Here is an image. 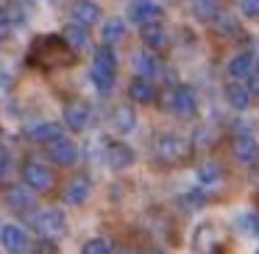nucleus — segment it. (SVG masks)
Segmentation results:
<instances>
[{"label": "nucleus", "mask_w": 259, "mask_h": 254, "mask_svg": "<svg viewBox=\"0 0 259 254\" xmlns=\"http://www.w3.org/2000/svg\"><path fill=\"white\" fill-rule=\"evenodd\" d=\"M114 76H117V56H114L112 45H98L95 53H92V67H90L92 87L106 95L114 87Z\"/></svg>", "instance_id": "nucleus-1"}, {"label": "nucleus", "mask_w": 259, "mask_h": 254, "mask_svg": "<svg viewBox=\"0 0 259 254\" xmlns=\"http://www.w3.org/2000/svg\"><path fill=\"white\" fill-rule=\"evenodd\" d=\"M187 151H190V142L181 134H173V131H164L153 140V154L162 165H179L187 157Z\"/></svg>", "instance_id": "nucleus-2"}, {"label": "nucleus", "mask_w": 259, "mask_h": 254, "mask_svg": "<svg viewBox=\"0 0 259 254\" xmlns=\"http://www.w3.org/2000/svg\"><path fill=\"white\" fill-rule=\"evenodd\" d=\"M198 254H223L226 248V229L218 221H206L195 229V240H192Z\"/></svg>", "instance_id": "nucleus-3"}, {"label": "nucleus", "mask_w": 259, "mask_h": 254, "mask_svg": "<svg viewBox=\"0 0 259 254\" xmlns=\"http://www.w3.org/2000/svg\"><path fill=\"white\" fill-rule=\"evenodd\" d=\"M70 56H73V51L62 37H42L34 45V59L42 64H64L70 62Z\"/></svg>", "instance_id": "nucleus-4"}, {"label": "nucleus", "mask_w": 259, "mask_h": 254, "mask_svg": "<svg viewBox=\"0 0 259 254\" xmlns=\"http://www.w3.org/2000/svg\"><path fill=\"white\" fill-rule=\"evenodd\" d=\"M34 229L36 235H42L45 240H56V237L64 235L67 229V221H64L62 209H39L34 215Z\"/></svg>", "instance_id": "nucleus-5"}, {"label": "nucleus", "mask_w": 259, "mask_h": 254, "mask_svg": "<svg viewBox=\"0 0 259 254\" xmlns=\"http://www.w3.org/2000/svg\"><path fill=\"white\" fill-rule=\"evenodd\" d=\"M167 106L173 115H179V118H195L198 112V95L195 90H192L190 84H179L170 90L167 95Z\"/></svg>", "instance_id": "nucleus-6"}, {"label": "nucleus", "mask_w": 259, "mask_h": 254, "mask_svg": "<svg viewBox=\"0 0 259 254\" xmlns=\"http://www.w3.org/2000/svg\"><path fill=\"white\" fill-rule=\"evenodd\" d=\"M20 176H23V185L28 187L31 193H42L51 187L53 176H51V168H48L45 162H39V159H28V162L23 165V170H20Z\"/></svg>", "instance_id": "nucleus-7"}, {"label": "nucleus", "mask_w": 259, "mask_h": 254, "mask_svg": "<svg viewBox=\"0 0 259 254\" xmlns=\"http://www.w3.org/2000/svg\"><path fill=\"white\" fill-rule=\"evenodd\" d=\"M0 246L6 254H25L28 251V232L23 229L20 224H0Z\"/></svg>", "instance_id": "nucleus-8"}, {"label": "nucleus", "mask_w": 259, "mask_h": 254, "mask_svg": "<svg viewBox=\"0 0 259 254\" xmlns=\"http://www.w3.org/2000/svg\"><path fill=\"white\" fill-rule=\"evenodd\" d=\"M231 154H234V159L240 165H256L259 162V140L253 134H248V131H242V134L234 137V142H231Z\"/></svg>", "instance_id": "nucleus-9"}, {"label": "nucleus", "mask_w": 259, "mask_h": 254, "mask_svg": "<svg viewBox=\"0 0 259 254\" xmlns=\"http://www.w3.org/2000/svg\"><path fill=\"white\" fill-rule=\"evenodd\" d=\"M62 118H64V126H67V129L84 131V129H90V126H92V109L87 106V103H81V101H73V103L64 106Z\"/></svg>", "instance_id": "nucleus-10"}, {"label": "nucleus", "mask_w": 259, "mask_h": 254, "mask_svg": "<svg viewBox=\"0 0 259 254\" xmlns=\"http://www.w3.org/2000/svg\"><path fill=\"white\" fill-rule=\"evenodd\" d=\"M45 146H48V157L56 165H73L78 159V146L70 137H56V140L45 142Z\"/></svg>", "instance_id": "nucleus-11"}, {"label": "nucleus", "mask_w": 259, "mask_h": 254, "mask_svg": "<svg viewBox=\"0 0 259 254\" xmlns=\"http://www.w3.org/2000/svg\"><path fill=\"white\" fill-rule=\"evenodd\" d=\"M134 73L140 76V79H156L159 73H162V62L156 59V53L153 51H137L134 53Z\"/></svg>", "instance_id": "nucleus-12"}, {"label": "nucleus", "mask_w": 259, "mask_h": 254, "mask_svg": "<svg viewBox=\"0 0 259 254\" xmlns=\"http://www.w3.org/2000/svg\"><path fill=\"white\" fill-rule=\"evenodd\" d=\"M90 193H92V182L87 179V176H73V179L64 185L62 198L67 204H73V207H78V204H84L87 198H90Z\"/></svg>", "instance_id": "nucleus-13"}, {"label": "nucleus", "mask_w": 259, "mask_h": 254, "mask_svg": "<svg viewBox=\"0 0 259 254\" xmlns=\"http://www.w3.org/2000/svg\"><path fill=\"white\" fill-rule=\"evenodd\" d=\"M162 17V6L156 0H134L131 3V20L137 25H148V23H159Z\"/></svg>", "instance_id": "nucleus-14"}, {"label": "nucleus", "mask_w": 259, "mask_h": 254, "mask_svg": "<svg viewBox=\"0 0 259 254\" xmlns=\"http://www.w3.org/2000/svg\"><path fill=\"white\" fill-rule=\"evenodd\" d=\"M73 23L75 25H84V28H90V25H95L98 20H101V6H98L95 0H75L73 3Z\"/></svg>", "instance_id": "nucleus-15"}, {"label": "nucleus", "mask_w": 259, "mask_h": 254, "mask_svg": "<svg viewBox=\"0 0 259 254\" xmlns=\"http://www.w3.org/2000/svg\"><path fill=\"white\" fill-rule=\"evenodd\" d=\"M140 37H142V45L148 51H162L167 45V31H164L162 23H148V25H140Z\"/></svg>", "instance_id": "nucleus-16"}, {"label": "nucleus", "mask_w": 259, "mask_h": 254, "mask_svg": "<svg viewBox=\"0 0 259 254\" xmlns=\"http://www.w3.org/2000/svg\"><path fill=\"white\" fill-rule=\"evenodd\" d=\"M6 204L17 212H28V209H34V193L25 185H12L6 190Z\"/></svg>", "instance_id": "nucleus-17"}, {"label": "nucleus", "mask_w": 259, "mask_h": 254, "mask_svg": "<svg viewBox=\"0 0 259 254\" xmlns=\"http://www.w3.org/2000/svg\"><path fill=\"white\" fill-rule=\"evenodd\" d=\"M256 64V56H253L251 51H240L237 56L229 59V64H226V73H229V79H245L248 73H251V67Z\"/></svg>", "instance_id": "nucleus-18"}, {"label": "nucleus", "mask_w": 259, "mask_h": 254, "mask_svg": "<svg viewBox=\"0 0 259 254\" xmlns=\"http://www.w3.org/2000/svg\"><path fill=\"white\" fill-rule=\"evenodd\" d=\"M25 134L36 142H51V140H56V137H62V126L53 123V120H39V123L28 126Z\"/></svg>", "instance_id": "nucleus-19"}, {"label": "nucleus", "mask_w": 259, "mask_h": 254, "mask_svg": "<svg viewBox=\"0 0 259 254\" xmlns=\"http://www.w3.org/2000/svg\"><path fill=\"white\" fill-rule=\"evenodd\" d=\"M106 159H109V165H112L114 170H123V168H128V165L134 162V151H131L125 142H112V146L106 148Z\"/></svg>", "instance_id": "nucleus-20"}, {"label": "nucleus", "mask_w": 259, "mask_h": 254, "mask_svg": "<svg viewBox=\"0 0 259 254\" xmlns=\"http://www.w3.org/2000/svg\"><path fill=\"white\" fill-rule=\"evenodd\" d=\"M226 103H229L231 109H237V112H242V109H248V103H251V92H248L245 84H226V92H223Z\"/></svg>", "instance_id": "nucleus-21"}, {"label": "nucleus", "mask_w": 259, "mask_h": 254, "mask_svg": "<svg viewBox=\"0 0 259 254\" xmlns=\"http://www.w3.org/2000/svg\"><path fill=\"white\" fill-rule=\"evenodd\" d=\"M128 98H131V103H151L153 98H156V87L148 79H140V76H137L128 84Z\"/></svg>", "instance_id": "nucleus-22"}, {"label": "nucleus", "mask_w": 259, "mask_h": 254, "mask_svg": "<svg viewBox=\"0 0 259 254\" xmlns=\"http://www.w3.org/2000/svg\"><path fill=\"white\" fill-rule=\"evenodd\" d=\"M195 179H198V185L201 187H214L220 179H223V170H220V165L214 162V159H206V162H201L198 165V170H195Z\"/></svg>", "instance_id": "nucleus-23"}, {"label": "nucleus", "mask_w": 259, "mask_h": 254, "mask_svg": "<svg viewBox=\"0 0 259 254\" xmlns=\"http://www.w3.org/2000/svg\"><path fill=\"white\" fill-rule=\"evenodd\" d=\"M112 126L120 134H131V131L137 129V112L131 106H117L112 115Z\"/></svg>", "instance_id": "nucleus-24"}, {"label": "nucleus", "mask_w": 259, "mask_h": 254, "mask_svg": "<svg viewBox=\"0 0 259 254\" xmlns=\"http://www.w3.org/2000/svg\"><path fill=\"white\" fill-rule=\"evenodd\" d=\"M123 34H125V20H120V17L103 20V25H101L103 45H114V42H120V40H123Z\"/></svg>", "instance_id": "nucleus-25"}, {"label": "nucleus", "mask_w": 259, "mask_h": 254, "mask_svg": "<svg viewBox=\"0 0 259 254\" xmlns=\"http://www.w3.org/2000/svg\"><path fill=\"white\" fill-rule=\"evenodd\" d=\"M212 23H214V31H218L220 37H237L240 34V20H237V14L218 12V17H214Z\"/></svg>", "instance_id": "nucleus-26"}, {"label": "nucleus", "mask_w": 259, "mask_h": 254, "mask_svg": "<svg viewBox=\"0 0 259 254\" xmlns=\"http://www.w3.org/2000/svg\"><path fill=\"white\" fill-rule=\"evenodd\" d=\"M62 40L67 42V48L73 53L81 51V48H87V42H90V40H87V28H84V25H75V23H70L67 28H64Z\"/></svg>", "instance_id": "nucleus-27"}, {"label": "nucleus", "mask_w": 259, "mask_h": 254, "mask_svg": "<svg viewBox=\"0 0 259 254\" xmlns=\"http://www.w3.org/2000/svg\"><path fill=\"white\" fill-rule=\"evenodd\" d=\"M218 3L214 0H192V14H195L198 20H206V23H212L214 17H218Z\"/></svg>", "instance_id": "nucleus-28"}, {"label": "nucleus", "mask_w": 259, "mask_h": 254, "mask_svg": "<svg viewBox=\"0 0 259 254\" xmlns=\"http://www.w3.org/2000/svg\"><path fill=\"white\" fill-rule=\"evenodd\" d=\"M81 254H112V243L106 237H92L84 243V251Z\"/></svg>", "instance_id": "nucleus-29"}, {"label": "nucleus", "mask_w": 259, "mask_h": 254, "mask_svg": "<svg viewBox=\"0 0 259 254\" xmlns=\"http://www.w3.org/2000/svg\"><path fill=\"white\" fill-rule=\"evenodd\" d=\"M209 142H212V129H206V126H198L195 134H192V148H206Z\"/></svg>", "instance_id": "nucleus-30"}, {"label": "nucleus", "mask_w": 259, "mask_h": 254, "mask_svg": "<svg viewBox=\"0 0 259 254\" xmlns=\"http://www.w3.org/2000/svg\"><path fill=\"white\" fill-rule=\"evenodd\" d=\"M240 14H245L248 20H259V0H240Z\"/></svg>", "instance_id": "nucleus-31"}, {"label": "nucleus", "mask_w": 259, "mask_h": 254, "mask_svg": "<svg viewBox=\"0 0 259 254\" xmlns=\"http://www.w3.org/2000/svg\"><path fill=\"white\" fill-rule=\"evenodd\" d=\"M242 226L251 235H259V212H242Z\"/></svg>", "instance_id": "nucleus-32"}, {"label": "nucleus", "mask_w": 259, "mask_h": 254, "mask_svg": "<svg viewBox=\"0 0 259 254\" xmlns=\"http://www.w3.org/2000/svg\"><path fill=\"white\" fill-rule=\"evenodd\" d=\"M245 79H248V92H251V95H259V64H253Z\"/></svg>", "instance_id": "nucleus-33"}, {"label": "nucleus", "mask_w": 259, "mask_h": 254, "mask_svg": "<svg viewBox=\"0 0 259 254\" xmlns=\"http://www.w3.org/2000/svg\"><path fill=\"white\" fill-rule=\"evenodd\" d=\"M12 31V14L6 12V9H0V40Z\"/></svg>", "instance_id": "nucleus-34"}, {"label": "nucleus", "mask_w": 259, "mask_h": 254, "mask_svg": "<svg viewBox=\"0 0 259 254\" xmlns=\"http://www.w3.org/2000/svg\"><path fill=\"white\" fill-rule=\"evenodd\" d=\"M145 254H162V251H145Z\"/></svg>", "instance_id": "nucleus-35"}, {"label": "nucleus", "mask_w": 259, "mask_h": 254, "mask_svg": "<svg viewBox=\"0 0 259 254\" xmlns=\"http://www.w3.org/2000/svg\"><path fill=\"white\" fill-rule=\"evenodd\" d=\"M256 254H259V248H256Z\"/></svg>", "instance_id": "nucleus-36"}]
</instances>
